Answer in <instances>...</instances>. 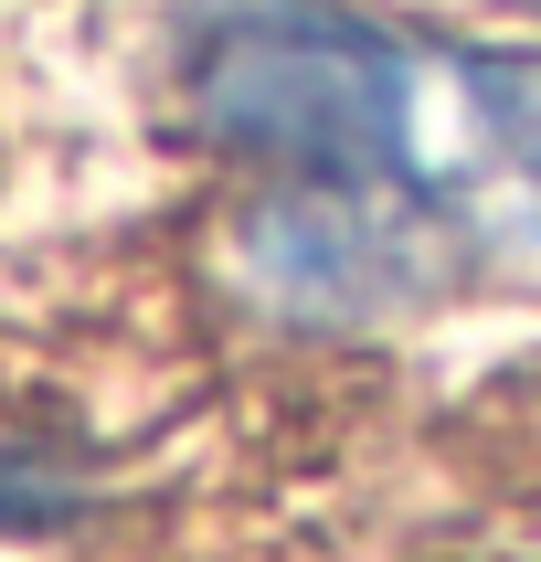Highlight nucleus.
<instances>
[{
	"label": "nucleus",
	"mask_w": 541,
	"mask_h": 562,
	"mask_svg": "<svg viewBox=\"0 0 541 562\" xmlns=\"http://www.w3.org/2000/svg\"><path fill=\"white\" fill-rule=\"evenodd\" d=\"M191 117L255 170L234 277L277 318H393L541 286V54L382 32L329 0H213Z\"/></svg>",
	"instance_id": "f257e3e1"
}]
</instances>
